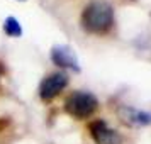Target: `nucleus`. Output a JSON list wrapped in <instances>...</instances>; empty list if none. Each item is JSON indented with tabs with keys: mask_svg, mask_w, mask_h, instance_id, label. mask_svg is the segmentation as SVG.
I'll return each instance as SVG.
<instances>
[{
	"mask_svg": "<svg viewBox=\"0 0 151 144\" xmlns=\"http://www.w3.org/2000/svg\"><path fill=\"white\" fill-rule=\"evenodd\" d=\"M114 26V9L109 2L93 0L83 9L82 27L90 34H107Z\"/></svg>",
	"mask_w": 151,
	"mask_h": 144,
	"instance_id": "obj_1",
	"label": "nucleus"
},
{
	"mask_svg": "<svg viewBox=\"0 0 151 144\" xmlns=\"http://www.w3.org/2000/svg\"><path fill=\"white\" fill-rule=\"evenodd\" d=\"M99 107V100L90 92H73L65 102V110L75 119H87L93 115Z\"/></svg>",
	"mask_w": 151,
	"mask_h": 144,
	"instance_id": "obj_2",
	"label": "nucleus"
},
{
	"mask_svg": "<svg viewBox=\"0 0 151 144\" xmlns=\"http://www.w3.org/2000/svg\"><path fill=\"white\" fill-rule=\"evenodd\" d=\"M68 85V75L58 71V73H51L48 75L39 85V97L42 100H53L55 97H58Z\"/></svg>",
	"mask_w": 151,
	"mask_h": 144,
	"instance_id": "obj_3",
	"label": "nucleus"
},
{
	"mask_svg": "<svg viewBox=\"0 0 151 144\" xmlns=\"http://www.w3.org/2000/svg\"><path fill=\"white\" fill-rule=\"evenodd\" d=\"M90 136L97 144H122V136L117 132L116 129H112L107 125L105 120H93L88 125Z\"/></svg>",
	"mask_w": 151,
	"mask_h": 144,
	"instance_id": "obj_4",
	"label": "nucleus"
},
{
	"mask_svg": "<svg viewBox=\"0 0 151 144\" xmlns=\"http://www.w3.org/2000/svg\"><path fill=\"white\" fill-rule=\"evenodd\" d=\"M117 115L126 125L131 127H146L151 125V112L136 109L131 105H122L117 109Z\"/></svg>",
	"mask_w": 151,
	"mask_h": 144,
	"instance_id": "obj_5",
	"label": "nucleus"
},
{
	"mask_svg": "<svg viewBox=\"0 0 151 144\" xmlns=\"http://www.w3.org/2000/svg\"><path fill=\"white\" fill-rule=\"evenodd\" d=\"M51 61L58 64L60 68H68L71 71H80V64H78V58H76L75 51L66 46V44H58L53 46L51 49Z\"/></svg>",
	"mask_w": 151,
	"mask_h": 144,
	"instance_id": "obj_6",
	"label": "nucleus"
},
{
	"mask_svg": "<svg viewBox=\"0 0 151 144\" xmlns=\"http://www.w3.org/2000/svg\"><path fill=\"white\" fill-rule=\"evenodd\" d=\"M4 32L10 37H21L22 36V26L21 22L17 21L15 17H7L5 21H4Z\"/></svg>",
	"mask_w": 151,
	"mask_h": 144,
	"instance_id": "obj_7",
	"label": "nucleus"
},
{
	"mask_svg": "<svg viewBox=\"0 0 151 144\" xmlns=\"http://www.w3.org/2000/svg\"><path fill=\"white\" fill-rule=\"evenodd\" d=\"M21 2H22V0H21Z\"/></svg>",
	"mask_w": 151,
	"mask_h": 144,
	"instance_id": "obj_8",
	"label": "nucleus"
}]
</instances>
